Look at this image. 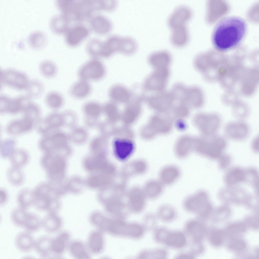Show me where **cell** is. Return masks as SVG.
Returning <instances> with one entry per match:
<instances>
[{"mask_svg": "<svg viewBox=\"0 0 259 259\" xmlns=\"http://www.w3.org/2000/svg\"><path fill=\"white\" fill-rule=\"evenodd\" d=\"M35 240L27 231L20 232L16 235L14 240L15 245L19 251L28 252L34 249Z\"/></svg>", "mask_w": 259, "mask_h": 259, "instance_id": "21", "label": "cell"}, {"mask_svg": "<svg viewBox=\"0 0 259 259\" xmlns=\"http://www.w3.org/2000/svg\"><path fill=\"white\" fill-rule=\"evenodd\" d=\"M41 73L44 77L47 78H52L56 74L57 69L56 66L53 62L46 60L42 62L39 67Z\"/></svg>", "mask_w": 259, "mask_h": 259, "instance_id": "36", "label": "cell"}, {"mask_svg": "<svg viewBox=\"0 0 259 259\" xmlns=\"http://www.w3.org/2000/svg\"><path fill=\"white\" fill-rule=\"evenodd\" d=\"M73 136L75 141L80 142H83L85 140L87 135L85 132L83 130L79 129L74 132Z\"/></svg>", "mask_w": 259, "mask_h": 259, "instance_id": "51", "label": "cell"}, {"mask_svg": "<svg viewBox=\"0 0 259 259\" xmlns=\"http://www.w3.org/2000/svg\"><path fill=\"white\" fill-rule=\"evenodd\" d=\"M102 42L96 38H92L89 41L86 45V50L91 58H99L100 57Z\"/></svg>", "mask_w": 259, "mask_h": 259, "instance_id": "30", "label": "cell"}, {"mask_svg": "<svg viewBox=\"0 0 259 259\" xmlns=\"http://www.w3.org/2000/svg\"><path fill=\"white\" fill-rule=\"evenodd\" d=\"M16 141L13 139H7L3 140L0 145L1 154L4 157H8L16 148Z\"/></svg>", "mask_w": 259, "mask_h": 259, "instance_id": "42", "label": "cell"}, {"mask_svg": "<svg viewBox=\"0 0 259 259\" xmlns=\"http://www.w3.org/2000/svg\"><path fill=\"white\" fill-rule=\"evenodd\" d=\"M70 22L61 14L53 16L50 25L52 30L58 34H64L70 26Z\"/></svg>", "mask_w": 259, "mask_h": 259, "instance_id": "25", "label": "cell"}, {"mask_svg": "<svg viewBox=\"0 0 259 259\" xmlns=\"http://www.w3.org/2000/svg\"><path fill=\"white\" fill-rule=\"evenodd\" d=\"M115 153L119 159L124 160L127 158L131 154L134 149L133 144L127 141L118 140L115 142L114 145Z\"/></svg>", "mask_w": 259, "mask_h": 259, "instance_id": "26", "label": "cell"}, {"mask_svg": "<svg viewBox=\"0 0 259 259\" xmlns=\"http://www.w3.org/2000/svg\"><path fill=\"white\" fill-rule=\"evenodd\" d=\"M222 127V135L227 141H243L250 134V126L245 120L234 119L226 122Z\"/></svg>", "mask_w": 259, "mask_h": 259, "instance_id": "3", "label": "cell"}, {"mask_svg": "<svg viewBox=\"0 0 259 259\" xmlns=\"http://www.w3.org/2000/svg\"><path fill=\"white\" fill-rule=\"evenodd\" d=\"M62 122V117L59 114L53 113L45 117L40 118L35 123L37 132L42 135L50 132L53 128L60 126Z\"/></svg>", "mask_w": 259, "mask_h": 259, "instance_id": "13", "label": "cell"}, {"mask_svg": "<svg viewBox=\"0 0 259 259\" xmlns=\"http://www.w3.org/2000/svg\"><path fill=\"white\" fill-rule=\"evenodd\" d=\"M0 78L3 83L18 90L26 89L29 82L25 74L13 69L1 70Z\"/></svg>", "mask_w": 259, "mask_h": 259, "instance_id": "6", "label": "cell"}, {"mask_svg": "<svg viewBox=\"0 0 259 259\" xmlns=\"http://www.w3.org/2000/svg\"><path fill=\"white\" fill-rule=\"evenodd\" d=\"M50 189L48 182L42 183L37 186L33 191V205L37 210L47 212L52 199L51 198Z\"/></svg>", "mask_w": 259, "mask_h": 259, "instance_id": "10", "label": "cell"}, {"mask_svg": "<svg viewBox=\"0 0 259 259\" xmlns=\"http://www.w3.org/2000/svg\"><path fill=\"white\" fill-rule=\"evenodd\" d=\"M60 225L59 219L54 213H47L41 220V227L48 233L56 231Z\"/></svg>", "mask_w": 259, "mask_h": 259, "instance_id": "27", "label": "cell"}, {"mask_svg": "<svg viewBox=\"0 0 259 259\" xmlns=\"http://www.w3.org/2000/svg\"><path fill=\"white\" fill-rule=\"evenodd\" d=\"M45 102L47 106L53 109L60 107L64 101L63 96L60 93L52 91L48 93L45 98Z\"/></svg>", "mask_w": 259, "mask_h": 259, "instance_id": "33", "label": "cell"}, {"mask_svg": "<svg viewBox=\"0 0 259 259\" xmlns=\"http://www.w3.org/2000/svg\"><path fill=\"white\" fill-rule=\"evenodd\" d=\"M245 227L243 224L238 223L233 224L230 226L229 229L230 231L234 232L240 233L244 231Z\"/></svg>", "mask_w": 259, "mask_h": 259, "instance_id": "54", "label": "cell"}, {"mask_svg": "<svg viewBox=\"0 0 259 259\" xmlns=\"http://www.w3.org/2000/svg\"><path fill=\"white\" fill-rule=\"evenodd\" d=\"M29 97H34L39 96L43 90L42 85L40 82L37 81H33L29 82L26 89Z\"/></svg>", "mask_w": 259, "mask_h": 259, "instance_id": "44", "label": "cell"}, {"mask_svg": "<svg viewBox=\"0 0 259 259\" xmlns=\"http://www.w3.org/2000/svg\"><path fill=\"white\" fill-rule=\"evenodd\" d=\"M170 75L169 68L156 69L147 81L148 88L158 92L164 91Z\"/></svg>", "mask_w": 259, "mask_h": 259, "instance_id": "11", "label": "cell"}, {"mask_svg": "<svg viewBox=\"0 0 259 259\" xmlns=\"http://www.w3.org/2000/svg\"><path fill=\"white\" fill-rule=\"evenodd\" d=\"M23 116L32 120L35 123L40 118V109L36 104L31 102L28 104L23 112Z\"/></svg>", "mask_w": 259, "mask_h": 259, "instance_id": "38", "label": "cell"}, {"mask_svg": "<svg viewBox=\"0 0 259 259\" xmlns=\"http://www.w3.org/2000/svg\"><path fill=\"white\" fill-rule=\"evenodd\" d=\"M90 30L89 27L81 23L70 26L64 34L66 44L72 47L78 46L88 36Z\"/></svg>", "mask_w": 259, "mask_h": 259, "instance_id": "8", "label": "cell"}, {"mask_svg": "<svg viewBox=\"0 0 259 259\" xmlns=\"http://www.w3.org/2000/svg\"><path fill=\"white\" fill-rule=\"evenodd\" d=\"M35 123L30 119L23 117L12 120L7 125V132L12 136H18L30 132L35 126Z\"/></svg>", "mask_w": 259, "mask_h": 259, "instance_id": "12", "label": "cell"}, {"mask_svg": "<svg viewBox=\"0 0 259 259\" xmlns=\"http://www.w3.org/2000/svg\"><path fill=\"white\" fill-rule=\"evenodd\" d=\"M247 30L245 21L236 16H229L221 19L213 30L212 40L215 48L221 51L236 47L244 38Z\"/></svg>", "mask_w": 259, "mask_h": 259, "instance_id": "1", "label": "cell"}, {"mask_svg": "<svg viewBox=\"0 0 259 259\" xmlns=\"http://www.w3.org/2000/svg\"><path fill=\"white\" fill-rule=\"evenodd\" d=\"M86 112L89 115L93 117L97 116L100 111V105L97 102L92 101L87 102L84 107Z\"/></svg>", "mask_w": 259, "mask_h": 259, "instance_id": "46", "label": "cell"}, {"mask_svg": "<svg viewBox=\"0 0 259 259\" xmlns=\"http://www.w3.org/2000/svg\"><path fill=\"white\" fill-rule=\"evenodd\" d=\"M145 257H158V258H165L167 257V253L163 249H159L154 251L147 253L145 254Z\"/></svg>", "mask_w": 259, "mask_h": 259, "instance_id": "50", "label": "cell"}, {"mask_svg": "<svg viewBox=\"0 0 259 259\" xmlns=\"http://www.w3.org/2000/svg\"><path fill=\"white\" fill-rule=\"evenodd\" d=\"M181 174V170L177 166L172 165L165 166L160 171L159 181L164 186H169L179 179Z\"/></svg>", "mask_w": 259, "mask_h": 259, "instance_id": "18", "label": "cell"}, {"mask_svg": "<svg viewBox=\"0 0 259 259\" xmlns=\"http://www.w3.org/2000/svg\"><path fill=\"white\" fill-rule=\"evenodd\" d=\"M28 213L26 209L19 207L14 209L10 214L12 223L16 226L23 227Z\"/></svg>", "mask_w": 259, "mask_h": 259, "instance_id": "34", "label": "cell"}, {"mask_svg": "<svg viewBox=\"0 0 259 259\" xmlns=\"http://www.w3.org/2000/svg\"><path fill=\"white\" fill-rule=\"evenodd\" d=\"M164 185L160 181L153 180L147 185V194L149 198L154 199L160 196L164 190Z\"/></svg>", "mask_w": 259, "mask_h": 259, "instance_id": "35", "label": "cell"}, {"mask_svg": "<svg viewBox=\"0 0 259 259\" xmlns=\"http://www.w3.org/2000/svg\"><path fill=\"white\" fill-rule=\"evenodd\" d=\"M203 97L201 90L196 86L186 87L182 102L189 103L192 104L199 106L203 102Z\"/></svg>", "mask_w": 259, "mask_h": 259, "instance_id": "24", "label": "cell"}, {"mask_svg": "<svg viewBox=\"0 0 259 259\" xmlns=\"http://www.w3.org/2000/svg\"><path fill=\"white\" fill-rule=\"evenodd\" d=\"M200 142L198 152L210 158H219L228 145V141L222 135L218 134L211 136H204Z\"/></svg>", "mask_w": 259, "mask_h": 259, "instance_id": "2", "label": "cell"}, {"mask_svg": "<svg viewBox=\"0 0 259 259\" xmlns=\"http://www.w3.org/2000/svg\"><path fill=\"white\" fill-rule=\"evenodd\" d=\"M12 166L20 167L25 165L29 159V155L25 150L15 148L8 156Z\"/></svg>", "mask_w": 259, "mask_h": 259, "instance_id": "29", "label": "cell"}, {"mask_svg": "<svg viewBox=\"0 0 259 259\" xmlns=\"http://www.w3.org/2000/svg\"><path fill=\"white\" fill-rule=\"evenodd\" d=\"M107 165V162L99 155L94 158L87 160L85 163L86 167L90 170L105 169Z\"/></svg>", "mask_w": 259, "mask_h": 259, "instance_id": "41", "label": "cell"}, {"mask_svg": "<svg viewBox=\"0 0 259 259\" xmlns=\"http://www.w3.org/2000/svg\"><path fill=\"white\" fill-rule=\"evenodd\" d=\"M191 11L187 6L180 5L177 6L169 16L167 23L172 29L185 25L186 21L191 17Z\"/></svg>", "mask_w": 259, "mask_h": 259, "instance_id": "14", "label": "cell"}, {"mask_svg": "<svg viewBox=\"0 0 259 259\" xmlns=\"http://www.w3.org/2000/svg\"><path fill=\"white\" fill-rule=\"evenodd\" d=\"M52 240L47 236H40L35 240L34 249L43 258H47L53 253Z\"/></svg>", "mask_w": 259, "mask_h": 259, "instance_id": "19", "label": "cell"}, {"mask_svg": "<svg viewBox=\"0 0 259 259\" xmlns=\"http://www.w3.org/2000/svg\"><path fill=\"white\" fill-rule=\"evenodd\" d=\"M245 245L243 241L241 240H236L232 242L231 247L234 249L240 250L244 248Z\"/></svg>", "mask_w": 259, "mask_h": 259, "instance_id": "55", "label": "cell"}, {"mask_svg": "<svg viewBox=\"0 0 259 259\" xmlns=\"http://www.w3.org/2000/svg\"><path fill=\"white\" fill-rule=\"evenodd\" d=\"M250 147L253 152L256 153L258 152L259 136L258 134L255 135L252 139L250 142Z\"/></svg>", "mask_w": 259, "mask_h": 259, "instance_id": "52", "label": "cell"}, {"mask_svg": "<svg viewBox=\"0 0 259 259\" xmlns=\"http://www.w3.org/2000/svg\"><path fill=\"white\" fill-rule=\"evenodd\" d=\"M104 177L94 176L90 178L89 180V185L92 187H97L102 185L107 182V180Z\"/></svg>", "mask_w": 259, "mask_h": 259, "instance_id": "49", "label": "cell"}, {"mask_svg": "<svg viewBox=\"0 0 259 259\" xmlns=\"http://www.w3.org/2000/svg\"><path fill=\"white\" fill-rule=\"evenodd\" d=\"M231 113L234 119L246 120L250 115V112L245 106L237 105L233 106Z\"/></svg>", "mask_w": 259, "mask_h": 259, "instance_id": "40", "label": "cell"}, {"mask_svg": "<svg viewBox=\"0 0 259 259\" xmlns=\"http://www.w3.org/2000/svg\"><path fill=\"white\" fill-rule=\"evenodd\" d=\"M105 73L104 66L99 59L91 58L79 68L77 75L79 79L97 81L103 77Z\"/></svg>", "mask_w": 259, "mask_h": 259, "instance_id": "5", "label": "cell"}, {"mask_svg": "<svg viewBox=\"0 0 259 259\" xmlns=\"http://www.w3.org/2000/svg\"><path fill=\"white\" fill-rule=\"evenodd\" d=\"M170 36L172 43L177 46L186 44L188 39V34L185 25L172 29Z\"/></svg>", "mask_w": 259, "mask_h": 259, "instance_id": "28", "label": "cell"}, {"mask_svg": "<svg viewBox=\"0 0 259 259\" xmlns=\"http://www.w3.org/2000/svg\"><path fill=\"white\" fill-rule=\"evenodd\" d=\"M186 243L187 239L183 233L179 231H169L163 242L167 246L177 249L183 248Z\"/></svg>", "mask_w": 259, "mask_h": 259, "instance_id": "23", "label": "cell"}, {"mask_svg": "<svg viewBox=\"0 0 259 259\" xmlns=\"http://www.w3.org/2000/svg\"><path fill=\"white\" fill-rule=\"evenodd\" d=\"M7 173L8 180L13 185H18L22 183L23 175L20 167L12 166L8 169Z\"/></svg>", "mask_w": 259, "mask_h": 259, "instance_id": "37", "label": "cell"}, {"mask_svg": "<svg viewBox=\"0 0 259 259\" xmlns=\"http://www.w3.org/2000/svg\"><path fill=\"white\" fill-rule=\"evenodd\" d=\"M92 91V87L90 82L79 79L71 86L68 90V94L73 98L82 99L89 96Z\"/></svg>", "mask_w": 259, "mask_h": 259, "instance_id": "17", "label": "cell"}, {"mask_svg": "<svg viewBox=\"0 0 259 259\" xmlns=\"http://www.w3.org/2000/svg\"><path fill=\"white\" fill-rule=\"evenodd\" d=\"M224 236V232L222 231L217 230L214 231L211 235V241L214 245H220L223 241Z\"/></svg>", "mask_w": 259, "mask_h": 259, "instance_id": "48", "label": "cell"}, {"mask_svg": "<svg viewBox=\"0 0 259 259\" xmlns=\"http://www.w3.org/2000/svg\"><path fill=\"white\" fill-rule=\"evenodd\" d=\"M66 136L59 132L52 133L51 132L42 135L38 141L40 149L44 153L52 152L55 148L64 146L66 142Z\"/></svg>", "mask_w": 259, "mask_h": 259, "instance_id": "9", "label": "cell"}, {"mask_svg": "<svg viewBox=\"0 0 259 259\" xmlns=\"http://www.w3.org/2000/svg\"><path fill=\"white\" fill-rule=\"evenodd\" d=\"M208 195L204 191L199 190L189 195L184 199L183 206L186 210L203 216L209 212L210 207Z\"/></svg>", "mask_w": 259, "mask_h": 259, "instance_id": "4", "label": "cell"}, {"mask_svg": "<svg viewBox=\"0 0 259 259\" xmlns=\"http://www.w3.org/2000/svg\"><path fill=\"white\" fill-rule=\"evenodd\" d=\"M110 94L112 98L119 100L127 99L130 96L126 90L122 87H119L112 89L111 90Z\"/></svg>", "mask_w": 259, "mask_h": 259, "instance_id": "45", "label": "cell"}, {"mask_svg": "<svg viewBox=\"0 0 259 259\" xmlns=\"http://www.w3.org/2000/svg\"><path fill=\"white\" fill-rule=\"evenodd\" d=\"M17 201L19 207L26 209L33 204L34 197L33 191L25 189L19 193Z\"/></svg>", "mask_w": 259, "mask_h": 259, "instance_id": "31", "label": "cell"}, {"mask_svg": "<svg viewBox=\"0 0 259 259\" xmlns=\"http://www.w3.org/2000/svg\"><path fill=\"white\" fill-rule=\"evenodd\" d=\"M28 40L31 46L34 48H38L42 47L45 44L47 38L42 32L36 31L30 35Z\"/></svg>", "mask_w": 259, "mask_h": 259, "instance_id": "39", "label": "cell"}, {"mask_svg": "<svg viewBox=\"0 0 259 259\" xmlns=\"http://www.w3.org/2000/svg\"><path fill=\"white\" fill-rule=\"evenodd\" d=\"M168 230L164 228H161L158 230L156 233V239L159 242L163 243Z\"/></svg>", "mask_w": 259, "mask_h": 259, "instance_id": "53", "label": "cell"}, {"mask_svg": "<svg viewBox=\"0 0 259 259\" xmlns=\"http://www.w3.org/2000/svg\"><path fill=\"white\" fill-rule=\"evenodd\" d=\"M91 30L99 34L108 33L111 28V24L105 16L101 14H94L88 21Z\"/></svg>", "mask_w": 259, "mask_h": 259, "instance_id": "16", "label": "cell"}, {"mask_svg": "<svg viewBox=\"0 0 259 259\" xmlns=\"http://www.w3.org/2000/svg\"><path fill=\"white\" fill-rule=\"evenodd\" d=\"M186 233L194 242L200 243L204 236L205 229L203 226L196 220H191L185 224Z\"/></svg>", "mask_w": 259, "mask_h": 259, "instance_id": "20", "label": "cell"}, {"mask_svg": "<svg viewBox=\"0 0 259 259\" xmlns=\"http://www.w3.org/2000/svg\"><path fill=\"white\" fill-rule=\"evenodd\" d=\"M159 211L160 217L164 221H171L175 217L174 209L169 205L165 204L162 205L159 208Z\"/></svg>", "mask_w": 259, "mask_h": 259, "instance_id": "43", "label": "cell"}, {"mask_svg": "<svg viewBox=\"0 0 259 259\" xmlns=\"http://www.w3.org/2000/svg\"><path fill=\"white\" fill-rule=\"evenodd\" d=\"M131 196L130 197V201L131 204L133 208L135 211L140 210L143 208L144 205V199L142 196V194L140 193L139 196Z\"/></svg>", "mask_w": 259, "mask_h": 259, "instance_id": "47", "label": "cell"}, {"mask_svg": "<svg viewBox=\"0 0 259 259\" xmlns=\"http://www.w3.org/2000/svg\"><path fill=\"white\" fill-rule=\"evenodd\" d=\"M170 53L166 50H161L153 53L149 58L151 64L156 69L168 68L171 61Z\"/></svg>", "mask_w": 259, "mask_h": 259, "instance_id": "22", "label": "cell"}, {"mask_svg": "<svg viewBox=\"0 0 259 259\" xmlns=\"http://www.w3.org/2000/svg\"><path fill=\"white\" fill-rule=\"evenodd\" d=\"M109 229L113 233L119 234L138 236L142 233L139 226L134 224H127L119 221H113L109 224Z\"/></svg>", "mask_w": 259, "mask_h": 259, "instance_id": "15", "label": "cell"}, {"mask_svg": "<svg viewBox=\"0 0 259 259\" xmlns=\"http://www.w3.org/2000/svg\"><path fill=\"white\" fill-rule=\"evenodd\" d=\"M40 227L41 220L36 214L28 212L23 228L30 233L37 231Z\"/></svg>", "mask_w": 259, "mask_h": 259, "instance_id": "32", "label": "cell"}, {"mask_svg": "<svg viewBox=\"0 0 259 259\" xmlns=\"http://www.w3.org/2000/svg\"><path fill=\"white\" fill-rule=\"evenodd\" d=\"M200 117V125L204 136H211L218 134L222 125V119L217 112L202 114Z\"/></svg>", "mask_w": 259, "mask_h": 259, "instance_id": "7", "label": "cell"}]
</instances>
